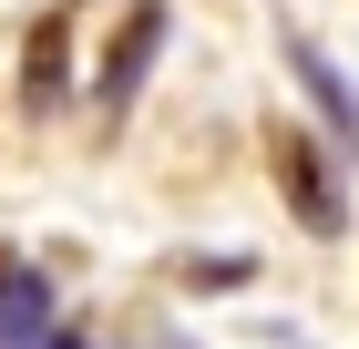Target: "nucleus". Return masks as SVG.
Listing matches in <instances>:
<instances>
[{
	"instance_id": "obj_6",
	"label": "nucleus",
	"mask_w": 359,
	"mask_h": 349,
	"mask_svg": "<svg viewBox=\"0 0 359 349\" xmlns=\"http://www.w3.org/2000/svg\"><path fill=\"white\" fill-rule=\"evenodd\" d=\"M247 277H257V257H247V246H216V257H185V288H195V298H226V288H247Z\"/></svg>"
},
{
	"instance_id": "obj_4",
	"label": "nucleus",
	"mask_w": 359,
	"mask_h": 349,
	"mask_svg": "<svg viewBox=\"0 0 359 349\" xmlns=\"http://www.w3.org/2000/svg\"><path fill=\"white\" fill-rule=\"evenodd\" d=\"M62 339V298L41 268H0V349H52Z\"/></svg>"
},
{
	"instance_id": "obj_1",
	"label": "nucleus",
	"mask_w": 359,
	"mask_h": 349,
	"mask_svg": "<svg viewBox=\"0 0 359 349\" xmlns=\"http://www.w3.org/2000/svg\"><path fill=\"white\" fill-rule=\"evenodd\" d=\"M165 41H175V0H134V11L113 21L103 62H93V103H103L113 124L144 103V82H154V62H165Z\"/></svg>"
},
{
	"instance_id": "obj_7",
	"label": "nucleus",
	"mask_w": 359,
	"mask_h": 349,
	"mask_svg": "<svg viewBox=\"0 0 359 349\" xmlns=\"http://www.w3.org/2000/svg\"><path fill=\"white\" fill-rule=\"evenodd\" d=\"M62 11H83V0H62Z\"/></svg>"
},
{
	"instance_id": "obj_2",
	"label": "nucleus",
	"mask_w": 359,
	"mask_h": 349,
	"mask_svg": "<svg viewBox=\"0 0 359 349\" xmlns=\"http://www.w3.org/2000/svg\"><path fill=\"white\" fill-rule=\"evenodd\" d=\"M277 62H287V82L308 93V113H318V134L339 144V154H359V82L329 62V41H308V31H277Z\"/></svg>"
},
{
	"instance_id": "obj_3",
	"label": "nucleus",
	"mask_w": 359,
	"mask_h": 349,
	"mask_svg": "<svg viewBox=\"0 0 359 349\" xmlns=\"http://www.w3.org/2000/svg\"><path fill=\"white\" fill-rule=\"evenodd\" d=\"M277 185H287V216H298L308 237H349V195H339V175H329V154H318V144L308 134H287V124H277Z\"/></svg>"
},
{
	"instance_id": "obj_5",
	"label": "nucleus",
	"mask_w": 359,
	"mask_h": 349,
	"mask_svg": "<svg viewBox=\"0 0 359 349\" xmlns=\"http://www.w3.org/2000/svg\"><path fill=\"white\" fill-rule=\"evenodd\" d=\"M21 103L31 113H62V103H72V21H62V11L31 31V52H21Z\"/></svg>"
}]
</instances>
